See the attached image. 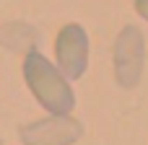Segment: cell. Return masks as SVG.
Listing matches in <instances>:
<instances>
[{"mask_svg":"<svg viewBox=\"0 0 148 145\" xmlns=\"http://www.w3.org/2000/svg\"><path fill=\"white\" fill-rule=\"evenodd\" d=\"M23 80H26L31 96L39 101V106L47 109V114H70L75 109V91H73L70 80L42 52H36V49L26 52Z\"/></svg>","mask_w":148,"mask_h":145,"instance_id":"1","label":"cell"},{"mask_svg":"<svg viewBox=\"0 0 148 145\" xmlns=\"http://www.w3.org/2000/svg\"><path fill=\"white\" fill-rule=\"evenodd\" d=\"M112 65H114V80L122 88H138L143 80V67H146V36L138 26L127 23L114 39V52H112Z\"/></svg>","mask_w":148,"mask_h":145,"instance_id":"2","label":"cell"},{"mask_svg":"<svg viewBox=\"0 0 148 145\" xmlns=\"http://www.w3.org/2000/svg\"><path fill=\"white\" fill-rule=\"evenodd\" d=\"M88 54H91V42L86 29L81 23H65L55 39V65L70 83L86 75Z\"/></svg>","mask_w":148,"mask_h":145,"instance_id":"3","label":"cell"},{"mask_svg":"<svg viewBox=\"0 0 148 145\" xmlns=\"http://www.w3.org/2000/svg\"><path fill=\"white\" fill-rule=\"evenodd\" d=\"M83 138V125L70 114H49L21 127L23 145H75Z\"/></svg>","mask_w":148,"mask_h":145,"instance_id":"4","label":"cell"},{"mask_svg":"<svg viewBox=\"0 0 148 145\" xmlns=\"http://www.w3.org/2000/svg\"><path fill=\"white\" fill-rule=\"evenodd\" d=\"M135 13L143 21H148V0H135Z\"/></svg>","mask_w":148,"mask_h":145,"instance_id":"5","label":"cell"}]
</instances>
